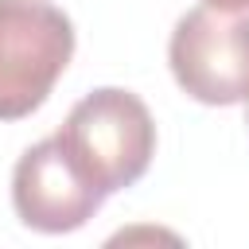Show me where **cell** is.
I'll list each match as a JSON object with an SVG mask.
<instances>
[{
    "label": "cell",
    "mask_w": 249,
    "mask_h": 249,
    "mask_svg": "<svg viewBox=\"0 0 249 249\" xmlns=\"http://www.w3.org/2000/svg\"><path fill=\"white\" fill-rule=\"evenodd\" d=\"M210 8H222V12H249V0H202Z\"/></svg>",
    "instance_id": "5b68a950"
},
{
    "label": "cell",
    "mask_w": 249,
    "mask_h": 249,
    "mask_svg": "<svg viewBox=\"0 0 249 249\" xmlns=\"http://www.w3.org/2000/svg\"><path fill=\"white\" fill-rule=\"evenodd\" d=\"M74 54V23L51 0H0V121L31 117Z\"/></svg>",
    "instance_id": "7a4b0ae2"
},
{
    "label": "cell",
    "mask_w": 249,
    "mask_h": 249,
    "mask_svg": "<svg viewBox=\"0 0 249 249\" xmlns=\"http://www.w3.org/2000/svg\"><path fill=\"white\" fill-rule=\"evenodd\" d=\"M167 62L179 89L202 105H237L249 97V16L210 4L179 16Z\"/></svg>",
    "instance_id": "3957f363"
},
{
    "label": "cell",
    "mask_w": 249,
    "mask_h": 249,
    "mask_svg": "<svg viewBox=\"0 0 249 249\" xmlns=\"http://www.w3.org/2000/svg\"><path fill=\"white\" fill-rule=\"evenodd\" d=\"M54 136L101 195L132 187L156 152V121L148 105L117 86L86 93Z\"/></svg>",
    "instance_id": "6da1fadb"
},
{
    "label": "cell",
    "mask_w": 249,
    "mask_h": 249,
    "mask_svg": "<svg viewBox=\"0 0 249 249\" xmlns=\"http://www.w3.org/2000/svg\"><path fill=\"white\" fill-rule=\"evenodd\" d=\"M245 124H249V97H245Z\"/></svg>",
    "instance_id": "8992f818"
},
{
    "label": "cell",
    "mask_w": 249,
    "mask_h": 249,
    "mask_svg": "<svg viewBox=\"0 0 249 249\" xmlns=\"http://www.w3.org/2000/svg\"><path fill=\"white\" fill-rule=\"evenodd\" d=\"M101 202L105 195L82 175L58 136L31 144L12 171V206L19 222L39 233L82 230L101 210Z\"/></svg>",
    "instance_id": "277c9868"
}]
</instances>
